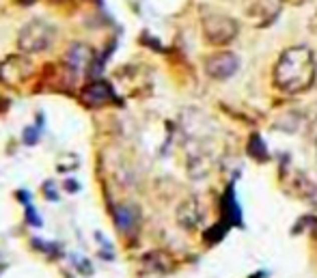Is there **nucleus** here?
<instances>
[{"label":"nucleus","instance_id":"obj_1","mask_svg":"<svg viewBox=\"0 0 317 278\" xmlns=\"http://www.w3.org/2000/svg\"><path fill=\"white\" fill-rule=\"evenodd\" d=\"M315 78H317V61L313 50L306 46L287 48L278 56L274 71H272L274 87L285 93L308 91L315 84Z\"/></svg>","mask_w":317,"mask_h":278},{"label":"nucleus","instance_id":"obj_2","mask_svg":"<svg viewBox=\"0 0 317 278\" xmlns=\"http://www.w3.org/2000/svg\"><path fill=\"white\" fill-rule=\"evenodd\" d=\"M56 39V28L43 18H35L26 22L18 33V48L24 54H39L48 50Z\"/></svg>","mask_w":317,"mask_h":278},{"label":"nucleus","instance_id":"obj_3","mask_svg":"<svg viewBox=\"0 0 317 278\" xmlns=\"http://www.w3.org/2000/svg\"><path fill=\"white\" fill-rule=\"evenodd\" d=\"M201 31H203L205 44L222 48V46H229L237 37V33H240V24H237L233 18L225 16V13H212V16L203 18V22H201Z\"/></svg>","mask_w":317,"mask_h":278},{"label":"nucleus","instance_id":"obj_4","mask_svg":"<svg viewBox=\"0 0 317 278\" xmlns=\"http://www.w3.org/2000/svg\"><path fill=\"white\" fill-rule=\"evenodd\" d=\"M33 61L26 54H9L0 61V84L18 89L33 76Z\"/></svg>","mask_w":317,"mask_h":278},{"label":"nucleus","instance_id":"obj_5","mask_svg":"<svg viewBox=\"0 0 317 278\" xmlns=\"http://www.w3.org/2000/svg\"><path fill=\"white\" fill-rule=\"evenodd\" d=\"M203 69L205 74L212 78V80H227V78H233L240 69V56L233 52H216L210 54L203 61Z\"/></svg>","mask_w":317,"mask_h":278},{"label":"nucleus","instance_id":"obj_6","mask_svg":"<svg viewBox=\"0 0 317 278\" xmlns=\"http://www.w3.org/2000/svg\"><path fill=\"white\" fill-rule=\"evenodd\" d=\"M203 218H205V211H203V205H201V201L197 196L184 198V201L179 203L177 211H175V220L184 231L199 229L201 222H203Z\"/></svg>","mask_w":317,"mask_h":278},{"label":"nucleus","instance_id":"obj_7","mask_svg":"<svg viewBox=\"0 0 317 278\" xmlns=\"http://www.w3.org/2000/svg\"><path fill=\"white\" fill-rule=\"evenodd\" d=\"M114 99L117 97H114L110 84H106L102 80H93L80 91V102L86 108H102V106L112 104Z\"/></svg>","mask_w":317,"mask_h":278},{"label":"nucleus","instance_id":"obj_8","mask_svg":"<svg viewBox=\"0 0 317 278\" xmlns=\"http://www.w3.org/2000/svg\"><path fill=\"white\" fill-rule=\"evenodd\" d=\"M91 59H93V50L86 44H71L67 54H65V67L74 76H80V74H84V69L91 63Z\"/></svg>","mask_w":317,"mask_h":278},{"label":"nucleus","instance_id":"obj_9","mask_svg":"<svg viewBox=\"0 0 317 278\" xmlns=\"http://www.w3.org/2000/svg\"><path fill=\"white\" fill-rule=\"evenodd\" d=\"M142 263V267L147 269L149 274H167L173 269V259H171V254H167L164 250H151L147 252L145 256L140 259Z\"/></svg>","mask_w":317,"mask_h":278},{"label":"nucleus","instance_id":"obj_10","mask_svg":"<svg viewBox=\"0 0 317 278\" xmlns=\"http://www.w3.org/2000/svg\"><path fill=\"white\" fill-rule=\"evenodd\" d=\"M114 224H117V229L121 233H129L136 229V224H138V216H136L134 207H127V205H119L117 209H114Z\"/></svg>","mask_w":317,"mask_h":278},{"label":"nucleus","instance_id":"obj_11","mask_svg":"<svg viewBox=\"0 0 317 278\" xmlns=\"http://www.w3.org/2000/svg\"><path fill=\"white\" fill-rule=\"evenodd\" d=\"M293 190H296V194L302 198V201L306 203H315L317 198V185L308 179V177L304 173H296L293 175Z\"/></svg>","mask_w":317,"mask_h":278},{"label":"nucleus","instance_id":"obj_12","mask_svg":"<svg viewBox=\"0 0 317 278\" xmlns=\"http://www.w3.org/2000/svg\"><path fill=\"white\" fill-rule=\"evenodd\" d=\"M222 209H225V224L231 226V224H240L242 222V211H240V205H237V201H235L233 190H227Z\"/></svg>","mask_w":317,"mask_h":278},{"label":"nucleus","instance_id":"obj_13","mask_svg":"<svg viewBox=\"0 0 317 278\" xmlns=\"http://www.w3.org/2000/svg\"><path fill=\"white\" fill-rule=\"evenodd\" d=\"M246 151H248L250 158L257 160V162H265V160H268V149H265L263 140L259 138V134H253V136H250L248 145H246Z\"/></svg>","mask_w":317,"mask_h":278},{"label":"nucleus","instance_id":"obj_14","mask_svg":"<svg viewBox=\"0 0 317 278\" xmlns=\"http://www.w3.org/2000/svg\"><path fill=\"white\" fill-rule=\"evenodd\" d=\"M225 229H227V226H225V222H220V224L212 226V229L205 233V241H207V244H210V246L218 244V241H220L222 237H225Z\"/></svg>","mask_w":317,"mask_h":278},{"label":"nucleus","instance_id":"obj_15","mask_svg":"<svg viewBox=\"0 0 317 278\" xmlns=\"http://www.w3.org/2000/svg\"><path fill=\"white\" fill-rule=\"evenodd\" d=\"M24 142H26V145H35V142H37V130L26 127V130H24Z\"/></svg>","mask_w":317,"mask_h":278},{"label":"nucleus","instance_id":"obj_16","mask_svg":"<svg viewBox=\"0 0 317 278\" xmlns=\"http://www.w3.org/2000/svg\"><path fill=\"white\" fill-rule=\"evenodd\" d=\"M26 213H28V220H33V224H35V226H39V224H41V220L37 218V213H35V207H28Z\"/></svg>","mask_w":317,"mask_h":278},{"label":"nucleus","instance_id":"obj_17","mask_svg":"<svg viewBox=\"0 0 317 278\" xmlns=\"http://www.w3.org/2000/svg\"><path fill=\"white\" fill-rule=\"evenodd\" d=\"M65 188H67L69 192H78V190H80V183L74 181V179H67V181H65Z\"/></svg>","mask_w":317,"mask_h":278},{"label":"nucleus","instance_id":"obj_18","mask_svg":"<svg viewBox=\"0 0 317 278\" xmlns=\"http://www.w3.org/2000/svg\"><path fill=\"white\" fill-rule=\"evenodd\" d=\"M311 31L317 33V13H313V18H311Z\"/></svg>","mask_w":317,"mask_h":278},{"label":"nucleus","instance_id":"obj_19","mask_svg":"<svg viewBox=\"0 0 317 278\" xmlns=\"http://www.w3.org/2000/svg\"><path fill=\"white\" fill-rule=\"evenodd\" d=\"M5 267H7V263H5V259H3V254H0V274L5 272Z\"/></svg>","mask_w":317,"mask_h":278},{"label":"nucleus","instance_id":"obj_20","mask_svg":"<svg viewBox=\"0 0 317 278\" xmlns=\"http://www.w3.org/2000/svg\"><path fill=\"white\" fill-rule=\"evenodd\" d=\"M18 3H20V5H24V7H28V5H33L35 0H18Z\"/></svg>","mask_w":317,"mask_h":278}]
</instances>
